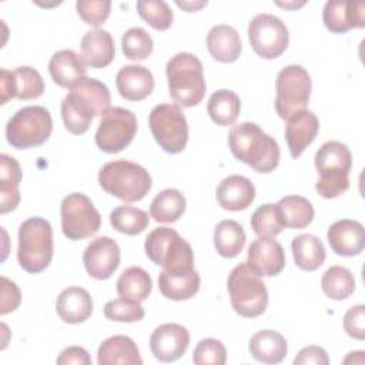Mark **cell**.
Listing matches in <instances>:
<instances>
[{"label":"cell","instance_id":"6da1fadb","mask_svg":"<svg viewBox=\"0 0 365 365\" xmlns=\"http://www.w3.org/2000/svg\"><path fill=\"white\" fill-rule=\"evenodd\" d=\"M61 101L64 127L76 135L84 134L91 121L110 108L108 87L97 78L86 77L74 84Z\"/></svg>","mask_w":365,"mask_h":365},{"label":"cell","instance_id":"7a4b0ae2","mask_svg":"<svg viewBox=\"0 0 365 365\" xmlns=\"http://www.w3.org/2000/svg\"><path fill=\"white\" fill-rule=\"evenodd\" d=\"M232 155L252 170L268 174L278 167L279 145L255 123L244 121L234 125L228 134Z\"/></svg>","mask_w":365,"mask_h":365},{"label":"cell","instance_id":"3957f363","mask_svg":"<svg viewBox=\"0 0 365 365\" xmlns=\"http://www.w3.org/2000/svg\"><path fill=\"white\" fill-rule=\"evenodd\" d=\"M165 74L170 97L178 107H194L202 101L207 86L197 56L177 53L168 60Z\"/></svg>","mask_w":365,"mask_h":365},{"label":"cell","instance_id":"277c9868","mask_svg":"<svg viewBox=\"0 0 365 365\" xmlns=\"http://www.w3.org/2000/svg\"><path fill=\"white\" fill-rule=\"evenodd\" d=\"M318 181L317 192L324 198H336L349 188L352 154L341 141H327L315 153Z\"/></svg>","mask_w":365,"mask_h":365},{"label":"cell","instance_id":"5b68a950","mask_svg":"<svg viewBox=\"0 0 365 365\" xmlns=\"http://www.w3.org/2000/svg\"><path fill=\"white\" fill-rule=\"evenodd\" d=\"M98 182L107 194L124 202L143 200L153 185L148 171L128 160L106 163L98 171Z\"/></svg>","mask_w":365,"mask_h":365},{"label":"cell","instance_id":"8992f818","mask_svg":"<svg viewBox=\"0 0 365 365\" xmlns=\"http://www.w3.org/2000/svg\"><path fill=\"white\" fill-rule=\"evenodd\" d=\"M53 230L47 220L31 217L23 221L19 228L17 261L29 274L44 271L53 258Z\"/></svg>","mask_w":365,"mask_h":365},{"label":"cell","instance_id":"52a82bcc","mask_svg":"<svg viewBox=\"0 0 365 365\" xmlns=\"http://www.w3.org/2000/svg\"><path fill=\"white\" fill-rule=\"evenodd\" d=\"M145 255L167 272L194 271V252L191 245L173 228H154L144 242Z\"/></svg>","mask_w":365,"mask_h":365},{"label":"cell","instance_id":"ba28073f","mask_svg":"<svg viewBox=\"0 0 365 365\" xmlns=\"http://www.w3.org/2000/svg\"><path fill=\"white\" fill-rule=\"evenodd\" d=\"M227 289L234 311L244 318H255L265 312L268 291L264 281L247 264H238L228 275Z\"/></svg>","mask_w":365,"mask_h":365},{"label":"cell","instance_id":"9c48e42d","mask_svg":"<svg viewBox=\"0 0 365 365\" xmlns=\"http://www.w3.org/2000/svg\"><path fill=\"white\" fill-rule=\"evenodd\" d=\"M53 131V120L41 106H27L13 114L6 124V138L17 150L44 144Z\"/></svg>","mask_w":365,"mask_h":365},{"label":"cell","instance_id":"30bf717a","mask_svg":"<svg viewBox=\"0 0 365 365\" xmlns=\"http://www.w3.org/2000/svg\"><path fill=\"white\" fill-rule=\"evenodd\" d=\"M312 83L308 71L298 64L284 67L275 81V111L287 120L292 114L305 110L311 97Z\"/></svg>","mask_w":365,"mask_h":365},{"label":"cell","instance_id":"8fae6325","mask_svg":"<svg viewBox=\"0 0 365 365\" xmlns=\"http://www.w3.org/2000/svg\"><path fill=\"white\" fill-rule=\"evenodd\" d=\"M148 125L157 144L170 154L181 153L188 143V124L177 104H158L148 115Z\"/></svg>","mask_w":365,"mask_h":365},{"label":"cell","instance_id":"7c38bea8","mask_svg":"<svg viewBox=\"0 0 365 365\" xmlns=\"http://www.w3.org/2000/svg\"><path fill=\"white\" fill-rule=\"evenodd\" d=\"M60 214L63 234L71 241L88 238L101 227L100 212L91 200L81 192L66 195L60 205Z\"/></svg>","mask_w":365,"mask_h":365},{"label":"cell","instance_id":"4fadbf2b","mask_svg":"<svg viewBox=\"0 0 365 365\" xmlns=\"http://www.w3.org/2000/svg\"><path fill=\"white\" fill-rule=\"evenodd\" d=\"M137 133V118L133 111L123 107H111L101 115L96 131L97 147L108 154L123 151Z\"/></svg>","mask_w":365,"mask_h":365},{"label":"cell","instance_id":"5bb4252c","mask_svg":"<svg viewBox=\"0 0 365 365\" xmlns=\"http://www.w3.org/2000/svg\"><path fill=\"white\" fill-rule=\"evenodd\" d=\"M248 40L252 50L265 60L279 57L288 47L289 34L285 23L272 14H257L248 24Z\"/></svg>","mask_w":365,"mask_h":365},{"label":"cell","instance_id":"9a60e30c","mask_svg":"<svg viewBox=\"0 0 365 365\" xmlns=\"http://www.w3.org/2000/svg\"><path fill=\"white\" fill-rule=\"evenodd\" d=\"M1 104L10 98L33 100L44 93V81L40 73L30 66H20L14 71L6 68L0 70Z\"/></svg>","mask_w":365,"mask_h":365},{"label":"cell","instance_id":"2e32d148","mask_svg":"<svg viewBox=\"0 0 365 365\" xmlns=\"http://www.w3.org/2000/svg\"><path fill=\"white\" fill-rule=\"evenodd\" d=\"M83 262L90 277L108 279L120 265V247L111 237H97L86 247Z\"/></svg>","mask_w":365,"mask_h":365},{"label":"cell","instance_id":"e0dca14e","mask_svg":"<svg viewBox=\"0 0 365 365\" xmlns=\"http://www.w3.org/2000/svg\"><path fill=\"white\" fill-rule=\"evenodd\" d=\"M190 345V332L180 324H163L150 336V349L161 362L180 359Z\"/></svg>","mask_w":365,"mask_h":365},{"label":"cell","instance_id":"ac0fdd59","mask_svg":"<svg viewBox=\"0 0 365 365\" xmlns=\"http://www.w3.org/2000/svg\"><path fill=\"white\" fill-rule=\"evenodd\" d=\"M247 265L259 277L278 275L285 267L282 245L272 238H257L248 247Z\"/></svg>","mask_w":365,"mask_h":365},{"label":"cell","instance_id":"d6986e66","mask_svg":"<svg viewBox=\"0 0 365 365\" xmlns=\"http://www.w3.org/2000/svg\"><path fill=\"white\" fill-rule=\"evenodd\" d=\"M322 20L332 33H345L365 27V4L348 0H329L324 6Z\"/></svg>","mask_w":365,"mask_h":365},{"label":"cell","instance_id":"ffe728a7","mask_svg":"<svg viewBox=\"0 0 365 365\" xmlns=\"http://www.w3.org/2000/svg\"><path fill=\"white\" fill-rule=\"evenodd\" d=\"M331 250L342 257H354L362 252L365 247V231L359 221L338 220L327 232Z\"/></svg>","mask_w":365,"mask_h":365},{"label":"cell","instance_id":"44dd1931","mask_svg":"<svg viewBox=\"0 0 365 365\" xmlns=\"http://www.w3.org/2000/svg\"><path fill=\"white\" fill-rule=\"evenodd\" d=\"M319 131V121L309 110H301L287 118L285 140L292 158H298L315 140Z\"/></svg>","mask_w":365,"mask_h":365},{"label":"cell","instance_id":"7402d4cb","mask_svg":"<svg viewBox=\"0 0 365 365\" xmlns=\"http://www.w3.org/2000/svg\"><path fill=\"white\" fill-rule=\"evenodd\" d=\"M115 86L123 98L128 101H141L153 93L154 77L147 67L130 64L118 70Z\"/></svg>","mask_w":365,"mask_h":365},{"label":"cell","instance_id":"603a6c76","mask_svg":"<svg viewBox=\"0 0 365 365\" xmlns=\"http://www.w3.org/2000/svg\"><path fill=\"white\" fill-rule=\"evenodd\" d=\"M215 195L224 210L242 211L255 200V187L247 177L232 174L218 184Z\"/></svg>","mask_w":365,"mask_h":365},{"label":"cell","instance_id":"cb8c5ba5","mask_svg":"<svg viewBox=\"0 0 365 365\" xmlns=\"http://www.w3.org/2000/svg\"><path fill=\"white\" fill-rule=\"evenodd\" d=\"M48 73L53 81L64 88H71L80 80L86 78L87 64L83 56L64 48L56 51L48 61Z\"/></svg>","mask_w":365,"mask_h":365},{"label":"cell","instance_id":"d4e9b609","mask_svg":"<svg viewBox=\"0 0 365 365\" xmlns=\"http://www.w3.org/2000/svg\"><path fill=\"white\" fill-rule=\"evenodd\" d=\"M56 311L61 321L67 324H81L87 321L93 312L91 295L81 287H68L57 297Z\"/></svg>","mask_w":365,"mask_h":365},{"label":"cell","instance_id":"484cf974","mask_svg":"<svg viewBox=\"0 0 365 365\" xmlns=\"http://www.w3.org/2000/svg\"><path fill=\"white\" fill-rule=\"evenodd\" d=\"M81 56L91 68L107 67L115 56L114 40L107 30H88L81 38Z\"/></svg>","mask_w":365,"mask_h":365},{"label":"cell","instance_id":"4316f807","mask_svg":"<svg viewBox=\"0 0 365 365\" xmlns=\"http://www.w3.org/2000/svg\"><path fill=\"white\" fill-rule=\"evenodd\" d=\"M98 365H141L138 346L125 335H114L101 342L97 351Z\"/></svg>","mask_w":365,"mask_h":365},{"label":"cell","instance_id":"83f0119b","mask_svg":"<svg viewBox=\"0 0 365 365\" xmlns=\"http://www.w3.org/2000/svg\"><path fill=\"white\" fill-rule=\"evenodd\" d=\"M207 48L220 63H234L241 54V38L237 30L228 24H217L207 34Z\"/></svg>","mask_w":365,"mask_h":365},{"label":"cell","instance_id":"f1b7e54d","mask_svg":"<svg viewBox=\"0 0 365 365\" xmlns=\"http://www.w3.org/2000/svg\"><path fill=\"white\" fill-rule=\"evenodd\" d=\"M250 354L254 359L262 364H279L287 356L285 338L272 329H262L255 332L248 344Z\"/></svg>","mask_w":365,"mask_h":365},{"label":"cell","instance_id":"f546056e","mask_svg":"<svg viewBox=\"0 0 365 365\" xmlns=\"http://www.w3.org/2000/svg\"><path fill=\"white\" fill-rule=\"evenodd\" d=\"M200 284L201 278L195 269L190 272H167L163 269L158 274L160 292L173 301L192 298L198 292Z\"/></svg>","mask_w":365,"mask_h":365},{"label":"cell","instance_id":"4dcf8cb0","mask_svg":"<svg viewBox=\"0 0 365 365\" xmlns=\"http://www.w3.org/2000/svg\"><path fill=\"white\" fill-rule=\"evenodd\" d=\"M291 250L297 267L304 271L318 269L327 257L322 241L312 234H301L294 237Z\"/></svg>","mask_w":365,"mask_h":365},{"label":"cell","instance_id":"1f68e13d","mask_svg":"<svg viewBox=\"0 0 365 365\" xmlns=\"http://www.w3.org/2000/svg\"><path fill=\"white\" fill-rule=\"evenodd\" d=\"M277 208L281 222L287 228H305L312 222L315 217L312 204L305 197L301 195L282 197L278 201Z\"/></svg>","mask_w":365,"mask_h":365},{"label":"cell","instance_id":"d6a6232c","mask_svg":"<svg viewBox=\"0 0 365 365\" xmlns=\"http://www.w3.org/2000/svg\"><path fill=\"white\" fill-rule=\"evenodd\" d=\"M247 241L242 225L234 220H222L214 230V247L224 258L237 257Z\"/></svg>","mask_w":365,"mask_h":365},{"label":"cell","instance_id":"836d02e7","mask_svg":"<svg viewBox=\"0 0 365 365\" xmlns=\"http://www.w3.org/2000/svg\"><path fill=\"white\" fill-rule=\"evenodd\" d=\"M153 289L150 274L141 267H130L124 269L117 279V294L120 298L131 301H144Z\"/></svg>","mask_w":365,"mask_h":365},{"label":"cell","instance_id":"e575fe53","mask_svg":"<svg viewBox=\"0 0 365 365\" xmlns=\"http://www.w3.org/2000/svg\"><path fill=\"white\" fill-rule=\"evenodd\" d=\"M240 110H241L240 97L232 90H227V88L214 91L207 104V111L210 118L217 125H222V127L234 124L235 120L238 118Z\"/></svg>","mask_w":365,"mask_h":365},{"label":"cell","instance_id":"d590c367","mask_svg":"<svg viewBox=\"0 0 365 365\" xmlns=\"http://www.w3.org/2000/svg\"><path fill=\"white\" fill-rule=\"evenodd\" d=\"M185 197L174 188L160 191L151 201L150 215L157 222H175L185 211Z\"/></svg>","mask_w":365,"mask_h":365},{"label":"cell","instance_id":"8d00e7d4","mask_svg":"<svg viewBox=\"0 0 365 365\" xmlns=\"http://www.w3.org/2000/svg\"><path fill=\"white\" fill-rule=\"evenodd\" d=\"M321 287L328 298L342 301L354 294L355 278L348 268L334 265L324 272L321 278Z\"/></svg>","mask_w":365,"mask_h":365},{"label":"cell","instance_id":"74e56055","mask_svg":"<svg viewBox=\"0 0 365 365\" xmlns=\"http://www.w3.org/2000/svg\"><path fill=\"white\" fill-rule=\"evenodd\" d=\"M148 214L131 205H120L110 212L111 227L125 235L141 234L148 227Z\"/></svg>","mask_w":365,"mask_h":365},{"label":"cell","instance_id":"f35d334b","mask_svg":"<svg viewBox=\"0 0 365 365\" xmlns=\"http://www.w3.org/2000/svg\"><path fill=\"white\" fill-rule=\"evenodd\" d=\"M153 38L141 27L128 29L121 37L123 54L130 60H145L153 53Z\"/></svg>","mask_w":365,"mask_h":365},{"label":"cell","instance_id":"ab89813d","mask_svg":"<svg viewBox=\"0 0 365 365\" xmlns=\"http://www.w3.org/2000/svg\"><path fill=\"white\" fill-rule=\"evenodd\" d=\"M251 228L258 237L272 238L278 235L284 225L281 222L277 204H264L259 205L251 215Z\"/></svg>","mask_w":365,"mask_h":365},{"label":"cell","instance_id":"60d3db41","mask_svg":"<svg viewBox=\"0 0 365 365\" xmlns=\"http://www.w3.org/2000/svg\"><path fill=\"white\" fill-rule=\"evenodd\" d=\"M140 17L155 30H167L171 27L174 14L170 6L163 0H140L137 1Z\"/></svg>","mask_w":365,"mask_h":365},{"label":"cell","instance_id":"b9f144b4","mask_svg":"<svg viewBox=\"0 0 365 365\" xmlns=\"http://www.w3.org/2000/svg\"><path fill=\"white\" fill-rule=\"evenodd\" d=\"M144 308L138 301L125 298L111 299L104 305V317L117 322H137L144 318Z\"/></svg>","mask_w":365,"mask_h":365},{"label":"cell","instance_id":"7bdbcfd3","mask_svg":"<svg viewBox=\"0 0 365 365\" xmlns=\"http://www.w3.org/2000/svg\"><path fill=\"white\" fill-rule=\"evenodd\" d=\"M227 361V351L221 341L214 338L201 339L192 354L195 365H224Z\"/></svg>","mask_w":365,"mask_h":365},{"label":"cell","instance_id":"ee69618b","mask_svg":"<svg viewBox=\"0 0 365 365\" xmlns=\"http://www.w3.org/2000/svg\"><path fill=\"white\" fill-rule=\"evenodd\" d=\"M77 14L80 19L93 27L101 26L110 16L111 1L108 0H77Z\"/></svg>","mask_w":365,"mask_h":365},{"label":"cell","instance_id":"f6af8a7d","mask_svg":"<svg viewBox=\"0 0 365 365\" xmlns=\"http://www.w3.org/2000/svg\"><path fill=\"white\" fill-rule=\"evenodd\" d=\"M0 192H17L21 182V168L16 158L7 154L0 155Z\"/></svg>","mask_w":365,"mask_h":365},{"label":"cell","instance_id":"bcb514c9","mask_svg":"<svg viewBox=\"0 0 365 365\" xmlns=\"http://www.w3.org/2000/svg\"><path fill=\"white\" fill-rule=\"evenodd\" d=\"M342 324L351 338L362 341L365 338V305L358 304L349 308L344 315Z\"/></svg>","mask_w":365,"mask_h":365},{"label":"cell","instance_id":"7dc6e473","mask_svg":"<svg viewBox=\"0 0 365 365\" xmlns=\"http://www.w3.org/2000/svg\"><path fill=\"white\" fill-rule=\"evenodd\" d=\"M21 301V294L19 287L7 279L6 277H1V309L0 314L6 315L9 312H13Z\"/></svg>","mask_w":365,"mask_h":365},{"label":"cell","instance_id":"c3c4849f","mask_svg":"<svg viewBox=\"0 0 365 365\" xmlns=\"http://www.w3.org/2000/svg\"><path fill=\"white\" fill-rule=\"evenodd\" d=\"M295 365H309V364H315V365H328L329 364V358L328 354L324 348L318 346V345H309L302 348L298 355L294 359Z\"/></svg>","mask_w":365,"mask_h":365},{"label":"cell","instance_id":"681fc988","mask_svg":"<svg viewBox=\"0 0 365 365\" xmlns=\"http://www.w3.org/2000/svg\"><path fill=\"white\" fill-rule=\"evenodd\" d=\"M58 365L64 364H80V365H90L91 358L88 352L81 346H68L61 351V354L57 358Z\"/></svg>","mask_w":365,"mask_h":365},{"label":"cell","instance_id":"f907efd6","mask_svg":"<svg viewBox=\"0 0 365 365\" xmlns=\"http://www.w3.org/2000/svg\"><path fill=\"white\" fill-rule=\"evenodd\" d=\"M177 6L187 11H197L198 9L207 6V1H177Z\"/></svg>","mask_w":365,"mask_h":365},{"label":"cell","instance_id":"816d5d0a","mask_svg":"<svg viewBox=\"0 0 365 365\" xmlns=\"http://www.w3.org/2000/svg\"><path fill=\"white\" fill-rule=\"evenodd\" d=\"M349 362H356V364H364L365 362V356H364V351H356V352H351L345 359L344 364H349Z\"/></svg>","mask_w":365,"mask_h":365},{"label":"cell","instance_id":"f5cc1de1","mask_svg":"<svg viewBox=\"0 0 365 365\" xmlns=\"http://www.w3.org/2000/svg\"><path fill=\"white\" fill-rule=\"evenodd\" d=\"M277 4L279 7H285V9H297L299 6H304L305 1H301V3H295V1H292V3H277Z\"/></svg>","mask_w":365,"mask_h":365}]
</instances>
